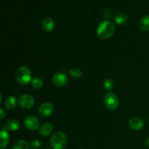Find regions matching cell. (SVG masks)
<instances>
[{"label":"cell","instance_id":"cell-1","mask_svg":"<svg viewBox=\"0 0 149 149\" xmlns=\"http://www.w3.org/2000/svg\"><path fill=\"white\" fill-rule=\"evenodd\" d=\"M115 26L113 23L109 20H104L100 23L97 29V36L100 39H107L114 33Z\"/></svg>","mask_w":149,"mask_h":149},{"label":"cell","instance_id":"cell-2","mask_svg":"<svg viewBox=\"0 0 149 149\" xmlns=\"http://www.w3.org/2000/svg\"><path fill=\"white\" fill-rule=\"evenodd\" d=\"M68 143L67 136L62 132H58L51 138L49 144L53 149H64Z\"/></svg>","mask_w":149,"mask_h":149},{"label":"cell","instance_id":"cell-3","mask_svg":"<svg viewBox=\"0 0 149 149\" xmlns=\"http://www.w3.org/2000/svg\"><path fill=\"white\" fill-rule=\"evenodd\" d=\"M15 78L17 82L21 85H26L31 81V72L27 66H20L17 68L15 74Z\"/></svg>","mask_w":149,"mask_h":149},{"label":"cell","instance_id":"cell-4","mask_svg":"<svg viewBox=\"0 0 149 149\" xmlns=\"http://www.w3.org/2000/svg\"><path fill=\"white\" fill-rule=\"evenodd\" d=\"M119 103L118 96L113 93H108L104 96V104L109 110H114L118 107Z\"/></svg>","mask_w":149,"mask_h":149},{"label":"cell","instance_id":"cell-5","mask_svg":"<svg viewBox=\"0 0 149 149\" xmlns=\"http://www.w3.org/2000/svg\"><path fill=\"white\" fill-rule=\"evenodd\" d=\"M52 82L57 87H64L68 82V77L64 73L57 72L52 77Z\"/></svg>","mask_w":149,"mask_h":149},{"label":"cell","instance_id":"cell-6","mask_svg":"<svg viewBox=\"0 0 149 149\" xmlns=\"http://www.w3.org/2000/svg\"><path fill=\"white\" fill-rule=\"evenodd\" d=\"M18 104L22 109H29L33 107L34 104V99L30 95H23L19 98Z\"/></svg>","mask_w":149,"mask_h":149},{"label":"cell","instance_id":"cell-7","mask_svg":"<svg viewBox=\"0 0 149 149\" xmlns=\"http://www.w3.org/2000/svg\"><path fill=\"white\" fill-rule=\"evenodd\" d=\"M25 127L29 130H36L39 127V121L36 116L33 115H29L25 118L24 120Z\"/></svg>","mask_w":149,"mask_h":149},{"label":"cell","instance_id":"cell-8","mask_svg":"<svg viewBox=\"0 0 149 149\" xmlns=\"http://www.w3.org/2000/svg\"><path fill=\"white\" fill-rule=\"evenodd\" d=\"M54 107L49 102L42 103L39 107V113L44 117H48L53 113Z\"/></svg>","mask_w":149,"mask_h":149},{"label":"cell","instance_id":"cell-9","mask_svg":"<svg viewBox=\"0 0 149 149\" xmlns=\"http://www.w3.org/2000/svg\"><path fill=\"white\" fill-rule=\"evenodd\" d=\"M129 126L133 130H140L144 127V122L141 118L135 116L130 119Z\"/></svg>","mask_w":149,"mask_h":149},{"label":"cell","instance_id":"cell-10","mask_svg":"<svg viewBox=\"0 0 149 149\" xmlns=\"http://www.w3.org/2000/svg\"><path fill=\"white\" fill-rule=\"evenodd\" d=\"M20 123L17 119H13L9 120L6 124H4L3 128L6 130L9 131H16L20 128Z\"/></svg>","mask_w":149,"mask_h":149},{"label":"cell","instance_id":"cell-11","mask_svg":"<svg viewBox=\"0 0 149 149\" xmlns=\"http://www.w3.org/2000/svg\"><path fill=\"white\" fill-rule=\"evenodd\" d=\"M42 29L47 33L52 31L55 27V23H54L53 19L51 17H45L42 23Z\"/></svg>","mask_w":149,"mask_h":149},{"label":"cell","instance_id":"cell-12","mask_svg":"<svg viewBox=\"0 0 149 149\" xmlns=\"http://www.w3.org/2000/svg\"><path fill=\"white\" fill-rule=\"evenodd\" d=\"M52 131H53V126H52V124L49 123V122L43 124L39 127V134L44 137L49 135L52 133Z\"/></svg>","mask_w":149,"mask_h":149},{"label":"cell","instance_id":"cell-13","mask_svg":"<svg viewBox=\"0 0 149 149\" xmlns=\"http://www.w3.org/2000/svg\"><path fill=\"white\" fill-rule=\"evenodd\" d=\"M9 143V134L5 129L1 130V136H0V148H5Z\"/></svg>","mask_w":149,"mask_h":149},{"label":"cell","instance_id":"cell-14","mask_svg":"<svg viewBox=\"0 0 149 149\" xmlns=\"http://www.w3.org/2000/svg\"><path fill=\"white\" fill-rule=\"evenodd\" d=\"M17 105V99L14 96H10L7 97L4 103V106L7 110H13Z\"/></svg>","mask_w":149,"mask_h":149},{"label":"cell","instance_id":"cell-15","mask_svg":"<svg viewBox=\"0 0 149 149\" xmlns=\"http://www.w3.org/2000/svg\"><path fill=\"white\" fill-rule=\"evenodd\" d=\"M138 26L140 29L143 31H149V15L143 16L140 20Z\"/></svg>","mask_w":149,"mask_h":149},{"label":"cell","instance_id":"cell-16","mask_svg":"<svg viewBox=\"0 0 149 149\" xmlns=\"http://www.w3.org/2000/svg\"><path fill=\"white\" fill-rule=\"evenodd\" d=\"M128 20V17L125 13H120L119 14H117L115 17L114 20L116 22V24L118 25H122L125 24Z\"/></svg>","mask_w":149,"mask_h":149},{"label":"cell","instance_id":"cell-17","mask_svg":"<svg viewBox=\"0 0 149 149\" xmlns=\"http://www.w3.org/2000/svg\"><path fill=\"white\" fill-rule=\"evenodd\" d=\"M13 149H29V144L25 140H19L14 144Z\"/></svg>","mask_w":149,"mask_h":149},{"label":"cell","instance_id":"cell-18","mask_svg":"<svg viewBox=\"0 0 149 149\" xmlns=\"http://www.w3.org/2000/svg\"><path fill=\"white\" fill-rule=\"evenodd\" d=\"M69 74L71 77L73 78H80L82 76V72H81V69L77 67H74L70 69Z\"/></svg>","mask_w":149,"mask_h":149},{"label":"cell","instance_id":"cell-19","mask_svg":"<svg viewBox=\"0 0 149 149\" xmlns=\"http://www.w3.org/2000/svg\"><path fill=\"white\" fill-rule=\"evenodd\" d=\"M31 82L32 87L35 89H40L43 86V81L42 80V79L39 78V77L33 79Z\"/></svg>","mask_w":149,"mask_h":149},{"label":"cell","instance_id":"cell-20","mask_svg":"<svg viewBox=\"0 0 149 149\" xmlns=\"http://www.w3.org/2000/svg\"><path fill=\"white\" fill-rule=\"evenodd\" d=\"M114 81L111 79H106L103 82V87L107 90H112L114 88Z\"/></svg>","mask_w":149,"mask_h":149},{"label":"cell","instance_id":"cell-21","mask_svg":"<svg viewBox=\"0 0 149 149\" xmlns=\"http://www.w3.org/2000/svg\"><path fill=\"white\" fill-rule=\"evenodd\" d=\"M41 145H42V143H41L40 141H38V140H34L31 143V147L33 149H38L40 148Z\"/></svg>","mask_w":149,"mask_h":149},{"label":"cell","instance_id":"cell-22","mask_svg":"<svg viewBox=\"0 0 149 149\" xmlns=\"http://www.w3.org/2000/svg\"><path fill=\"white\" fill-rule=\"evenodd\" d=\"M103 16H104L105 18H106L107 20H109V18H111V17L112 11L111 10H109V9H106V10H105L104 11H103Z\"/></svg>","mask_w":149,"mask_h":149},{"label":"cell","instance_id":"cell-23","mask_svg":"<svg viewBox=\"0 0 149 149\" xmlns=\"http://www.w3.org/2000/svg\"><path fill=\"white\" fill-rule=\"evenodd\" d=\"M6 111L3 109H0V119H3L6 116Z\"/></svg>","mask_w":149,"mask_h":149},{"label":"cell","instance_id":"cell-24","mask_svg":"<svg viewBox=\"0 0 149 149\" xmlns=\"http://www.w3.org/2000/svg\"><path fill=\"white\" fill-rule=\"evenodd\" d=\"M146 145L147 147H148L149 148V138H148V139L146 141Z\"/></svg>","mask_w":149,"mask_h":149},{"label":"cell","instance_id":"cell-25","mask_svg":"<svg viewBox=\"0 0 149 149\" xmlns=\"http://www.w3.org/2000/svg\"><path fill=\"white\" fill-rule=\"evenodd\" d=\"M79 149H84V148H79Z\"/></svg>","mask_w":149,"mask_h":149}]
</instances>
